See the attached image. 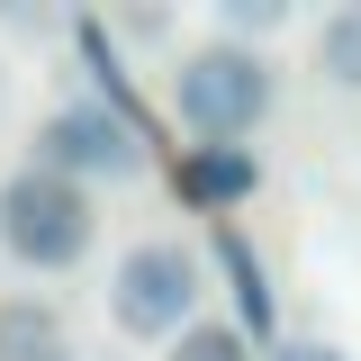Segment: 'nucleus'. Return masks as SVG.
<instances>
[{
	"label": "nucleus",
	"instance_id": "f257e3e1",
	"mask_svg": "<svg viewBox=\"0 0 361 361\" xmlns=\"http://www.w3.org/2000/svg\"><path fill=\"white\" fill-rule=\"evenodd\" d=\"M172 118L199 145H244V135L271 118V63L253 45H190L172 73Z\"/></svg>",
	"mask_w": 361,
	"mask_h": 361
},
{
	"label": "nucleus",
	"instance_id": "f03ea898",
	"mask_svg": "<svg viewBox=\"0 0 361 361\" xmlns=\"http://www.w3.org/2000/svg\"><path fill=\"white\" fill-rule=\"evenodd\" d=\"M90 235H99L90 190L37 172V163L0 180V253H9L18 271H73V262L90 253Z\"/></svg>",
	"mask_w": 361,
	"mask_h": 361
},
{
	"label": "nucleus",
	"instance_id": "7ed1b4c3",
	"mask_svg": "<svg viewBox=\"0 0 361 361\" xmlns=\"http://www.w3.org/2000/svg\"><path fill=\"white\" fill-rule=\"evenodd\" d=\"M199 280H208L199 253L172 244V235L127 244L118 271H109V316H118V334H135V343H172L180 325H199Z\"/></svg>",
	"mask_w": 361,
	"mask_h": 361
},
{
	"label": "nucleus",
	"instance_id": "20e7f679",
	"mask_svg": "<svg viewBox=\"0 0 361 361\" xmlns=\"http://www.w3.org/2000/svg\"><path fill=\"white\" fill-rule=\"evenodd\" d=\"M37 172L73 180V190H90V180H135L145 172V127L118 118V109H99V99H63L37 127Z\"/></svg>",
	"mask_w": 361,
	"mask_h": 361
},
{
	"label": "nucleus",
	"instance_id": "39448f33",
	"mask_svg": "<svg viewBox=\"0 0 361 361\" xmlns=\"http://www.w3.org/2000/svg\"><path fill=\"white\" fill-rule=\"evenodd\" d=\"M172 190H180V208L226 217V208H244V199L262 190V154H253V145H180Z\"/></svg>",
	"mask_w": 361,
	"mask_h": 361
},
{
	"label": "nucleus",
	"instance_id": "423d86ee",
	"mask_svg": "<svg viewBox=\"0 0 361 361\" xmlns=\"http://www.w3.org/2000/svg\"><path fill=\"white\" fill-rule=\"evenodd\" d=\"M217 262H226V298H235V334H244V343L271 334V271H262V253H253L235 226H217Z\"/></svg>",
	"mask_w": 361,
	"mask_h": 361
},
{
	"label": "nucleus",
	"instance_id": "0eeeda50",
	"mask_svg": "<svg viewBox=\"0 0 361 361\" xmlns=\"http://www.w3.org/2000/svg\"><path fill=\"white\" fill-rule=\"evenodd\" d=\"M0 361H73V334L45 298H0Z\"/></svg>",
	"mask_w": 361,
	"mask_h": 361
},
{
	"label": "nucleus",
	"instance_id": "6e6552de",
	"mask_svg": "<svg viewBox=\"0 0 361 361\" xmlns=\"http://www.w3.org/2000/svg\"><path fill=\"white\" fill-rule=\"evenodd\" d=\"M316 73L334 90H361V0L325 9V27H316Z\"/></svg>",
	"mask_w": 361,
	"mask_h": 361
},
{
	"label": "nucleus",
	"instance_id": "1a4fd4ad",
	"mask_svg": "<svg viewBox=\"0 0 361 361\" xmlns=\"http://www.w3.org/2000/svg\"><path fill=\"white\" fill-rule=\"evenodd\" d=\"M163 361H253V343L235 325H217V316H199V325H180L172 343H163Z\"/></svg>",
	"mask_w": 361,
	"mask_h": 361
},
{
	"label": "nucleus",
	"instance_id": "9d476101",
	"mask_svg": "<svg viewBox=\"0 0 361 361\" xmlns=\"http://www.w3.org/2000/svg\"><path fill=\"white\" fill-rule=\"evenodd\" d=\"M217 18H226V45H244V37H271L289 9L280 0H217Z\"/></svg>",
	"mask_w": 361,
	"mask_h": 361
},
{
	"label": "nucleus",
	"instance_id": "9b49d317",
	"mask_svg": "<svg viewBox=\"0 0 361 361\" xmlns=\"http://www.w3.org/2000/svg\"><path fill=\"white\" fill-rule=\"evenodd\" d=\"M271 361H353V353H343V343H280Z\"/></svg>",
	"mask_w": 361,
	"mask_h": 361
},
{
	"label": "nucleus",
	"instance_id": "f8f14e48",
	"mask_svg": "<svg viewBox=\"0 0 361 361\" xmlns=\"http://www.w3.org/2000/svg\"><path fill=\"white\" fill-rule=\"evenodd\" d=\"M0 82H9V73H0Z\"/></svg>",
	"mask_w": 361,
	"mask_h": 361
}]
</instances>
